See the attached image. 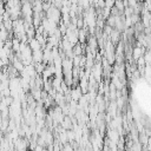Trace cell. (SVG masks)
Segmentation results:
<instances>
[{"instance_id":"1","label":"cell","mask_w":151,"mask_h":151,"mask_svg":"<svg viewBox=\"0 0 151 151\" xmlns=\"http://www.w3.org/2000/svg\"><path fill=\"white\" fill-rule=\"evenodd\" d=\"M33 66H34V70H35V73H37V74H41V73L44 72L45 67H46V65H44L42 63H39V64H33Z\"/></svg>"}]
</instances>
